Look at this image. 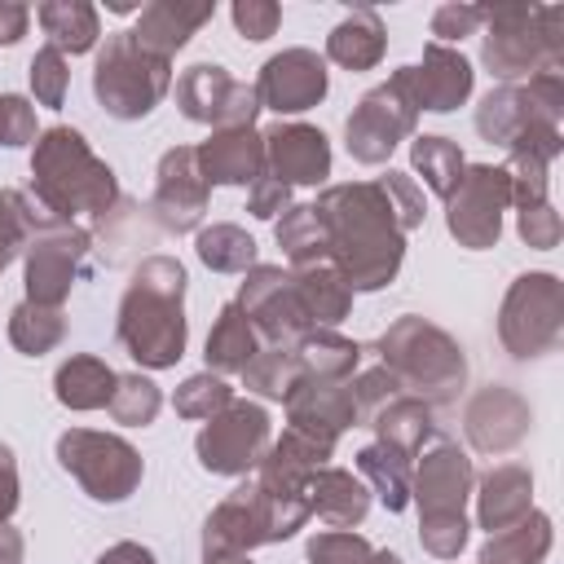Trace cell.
I'll use <instances>...</instances> for the list:
<instances>
[{
    "mask_svg": "<svg viewBox=\"0 0 564 564\" xmlns=\"http://www.w3.org/2000/svg\"><path fill=\"white\" fill-rule=\"evenodd\" d=\"M326 229V260L357 291H383L405 260V234L379 181L326 185L313 203Z\"/></svg>",
    "mask_w": 564,
    "mask_h": 564,
    "instance_id": "1",
    "label": "cell"
},
{
    "mask_svg": "<svg viewBox=\"0 0 564 564\" xmlns=\"http://www.w3.org/2000/svg\"><path fill=\"white\" fill-rule=\"evenodd\" d=\"M115 335L141 370H167L185 357V269L172 256H145L119 295Z\"/></svg>",
    "mask_w": 564,
    "mask_h": 564,
    "instance_id": "2",
    "label": "cell"
},
{
    "mask_svg": "<svg viewBox=\"0 0 564 564\" xmlns=\"http://www.w3.org/2000/svg\"><path fill=\"white\" fill-rule=\"evenodd\" d=\"M26 198L44 216L66 220V225H75V216L106 220L119 207V181H115V167L93 154L84 132L66 128V123H53L31 145V189H26Z\"/></svg>",
    "mask_w": 564,
    "mask_h": 564,
    "instance_id": "3",
    "label": "cell"
},
{
    "mask_svg": "<svg viewBox=\"0 0 564 564\" xmlns=\"http://www.w3.org/2000/svg\"><path fill=\"white\" fill-rule=\"evenodd\" d=\"M375 352H379V366L397 379V388L405 397L427 401L432 410L436 405H454L458 392L467 388V352H463V344L445 326H436V322H427L419 313L397 317L379 335Z\"/></svg>",
    "mask_w": 564,
    "mask_h": 564,
    "instance_id": "4",
    "label": "cell"
},
{
    "mask_svg": "<svg viewBox=\"0 0 564 564\" xmlns=\"http://www.w3.org/2000/svg\"><path fill=\"white\" fill-rule=\"evenodd\" d=\"M480 62L498 84H524L538 70L564 66L560 4H480Z\"/></svg>",
    "mask_w": 564,
    "mask_h": 564,
    "instance_id": "5",
    "label": "cell"
},
{
    "mask_svg": "<svg viewBox=\"0 0 564 564\" xmlns=\"http://www.w3.org/2000/svg\"><path fill=\"white\" fill-rule=\"evenodd\" d=\"M167 88H172L167 57L145 53L132 40V31L106 35V44L97 48V62H93V97L110 119H119V123L145 119L167 97Z\"/></svg>",
    "mask_w": 564,
    "mask_h": 564,
    "instance_id": "6",
    "label": "cell"
},
{
    "mask_svg": "<svg viewBox=\"0 0 564 564\" xmlns=\"http://www.w3.org/2000/svg\"><path fill=\"white\" fill-rule=\"evenodd\" d=\"M564 335V282L546 269L520 273L498 304V339L516 361L551 352Z\"/></svg>",
    "mask_w": 564,
    "mask_h": 564,
    "instance_id": "7",
    "label": "cell"
},
{
    "mask_svg": "<svg viewBox=\"0 0 564 564\" xmlns=\"http://www.w3.org/2000/svg\"><path fill=\"white\" fill-rule=\"evenodd\" d=\"M414 123H419V106L410 93V66H397L383 84L361 93V101L352 106V115L344 123V145L357 163L379 167L392 159V150L401 141L414 137Z\"/></svg>",
    "mask_w": 564,
    "mask_h": 564,
    "instance_id": "8",
    "label": "cell"
},
{
    "mask_svg": "<svg viewBox=\"0 0 564 564\" xmlns=\"http://www.w3.org/2000/svg\"><path fill=\"white\" fill-rule=\"evenodd\" d=\"M57 463L79 480V489L93 502H123L137 494L145 476V463L132 441L93 427H66L57 436Z\"/></svg>",
    "mask_w": 564,
    "mask_h": 564,
    "instance_id": "9",
    "label": "cell"
},
{
    "mask_svg": "<svg viewBox=\"0 0 564 564\" xmlns=\"http://www.w3.org/2000/svg\"><path fill=\"white\" fill-rule=\"evenodd\" d=\"M93 251V234L84 225H66L44 216L22 251V282L26 300L44 308H62L70 300V286L79 282V269Z\"/></svg>",
    "mask_w": 564,
    "mask_h": 564,
    "instance_id": "10",
    "label": "cell"
},
{
    "mask_svg": "<svg viewBox=\"0 0 564 564\" xmlns=\"http://www.w3.org/2000/svg\"><path fill=\"white\" fill-rule=\"evenodd\" d=\"M269 441H273L269 410L260 401L234 397L220 414H212L203 423V432L194 436V454H198V467L212 476H247V471H256Z\"/></svg>",
    "mask_w": 564,
    "mask_h": 564,
    "instance_id": "11",
    "label": "cell"
},
{
    "mask_svg": "<svg viewBox=\"0 0 564 564\" xmlns=\"http://www.w3.org/2000/svg\"><path fill=\"white\" fill-rule=\"evenodd\" d=\"M511 207V189H507V167L494 163H467L463 181L454 185V194L445 198V229L458 247L467 251H485L498 247L502 238V212Z\"/></svg>",
    "mask_w": 564,
    "mask_h": 564,
    "instance_id": "12",
    "label": "cell"
},
{
    "mask_svg": "<svg viewBox=\"0 0 564 564\" xmlns=\"http://www.w3.org/2000/svg\"><path fill=\"white\" fill-rule=\"evenodd\" d=\"M247 322L256 326L260 344H273V348H291L300 335L313 330L300 295H295V282H291V269L282 264H251L242 273V286H238V300H234Z\"/></svg>",
    "mask_w": 564,
    "mask_h": 564,
    "instance_id": "13",
    "label": "cell"
},
{
    "mask_svg": "<svg viewBox=\"0 0 564 564\" xmlns=\"http://www.w3.org/2000/svg\"><path fill=\"white\" fill-rule=\"evenodd\" d=\"M176 106L189 123H207V128H256V115H260L256 88L234 79L216 62H194L181 70Z\"/></svg>",
    "mask_w": 564,
    "mask_h": 564,
    "instance_id": "14",
    "label": "cell"
},
{
    "mask_svg": "<svg viewBox=\"0 0 564 564\" xmlns=\"http://www.w3.org/2000/svg\"><path fill=\"white\" fill-rule=\"evenodd\" d=\"M264 542H273V507L256 480L229 489L203 520V560L251 555Z\"/></svg>",
    "mask_w": 564,
    "mask_h": 564,
    "instance_id": "15",
    "label": "cell"
},
{
    "mask_svg": "<svg viewBox=\"0 0 564 564\" xmlns=\"http://www.w3.org/2000/svg\"><path fill=\"white\" fill-rule=\"evenodd\" d=\"M256 97H260V110H273L278 119L282 115H300V110H313L322 106V97L330 93V75H326V57H317L313 48H282L273 53L260 75H256Z\"/></svg>",
    "mask_w": 564,
    "mask_h": 564,
    "instance_id": "16",
    "label": "cell"
},
{
    "mask_svg": "<svg viewBox=\"0 0 564 564\" xmlns=\"http://www.w3.org/2000/svg\"><path fill=\"white\" fill-rule=\"evenodd\" d=\"M476 485L471 458L458 449V441L441 436L410 471V502L419 516H467V498Z\"/></svg>",
    "mask_w": 564,
    "mask_h": 564,
    "instance_id": "17",
    "label": "cell"
},
{
    "mask_svg": "<svg viewBox=\"0 0 564 564\" xmlns=\"http://www.w3.org/2000/svg\"><path fill=\"white\" fill-rule=\"evenodd\" d=\"M207 198H212V185L198 172L194 145L163 150L159 172H154V198H150V212H154L159 229L163 234H189V229H198L203 225V212H207Z\"/></svg>",
    "mask_w": 564,
    "mask_h": 564,
    "instance_id": "18",
    "label": "cell"
},
{
    "mask_svg": "<svg viewBox=\"0 0 564 564\" xmlns=\"http://www.w3.org/2000/svg\"><path fill=\"white\" fill-rule=\"evenodd\" d=\"M529 427H533V410L507 383L476 388L463 405V432L476 454H511L529 436Z\"/></svg>",
    "mask_w": 564,
    "mask_h": 564,
    "instance_id": "19",
    "label": "cell"
},
{
    "mask_svg": "<svg viewBox=\"0 0 564 564\" xmlns=\"http://www.w3.org/2000/svg\"><path fill=\"white\" fill-rule=\"evenodd\" d=\"M286 427L335 449V441L357 427V405L348 383H330V379H295V388L286 392Z\"/></svg>",
    "mask_w": 564,
    "mask_h": 564,
    "instance_id": "20",
    "label": "cell"
},
{
    "mask_svg": "<svg viewBox=\"0 0 564 564\" xmlns=\"http://www.w3.org/2000/svg\"><path fill=\"white\" fill-rule=\"evenodd\" d=\"M264 172L282 185H326L330 176V141L313 123H273L264 132Z\"/></svg>",
    "mask_w": 564,
    "mask_h": 564,
    "instance_id": "21",
    "label": "cell"
},
{
    "mask_svg": "<svg viewBox=\"0 0 564 564\" xmlns=\"http://www.w3.org/2000/svg\"><path fill=\"white\" fill-rule=\"evenodd\" d=\"M471 84H476L471 62L458 48H445V44H427L423 62L410 66V93H414L419 115L423 110H432V115L458 110L471 97Z\"/></svg>",
    "mask_w": 564,
    "mask_h": 564,
    "instance_id": "22",
    "label": "cell"
},
{
    "mask_svg": "<svg viewBox=\"0 0 564 564\" xmlns=\"http://www.w3.org/2000/svg\"><path fill=\"white\" fill-rule=\"evenodd\" d=\"M194 159L207 185H251L256 176H264V132L212 128V137L194 145Z\"/></svg>",
    "mask_w": 564,
    "mask_h": 564,
    "instance_id": "23",
    "label": "cell"
},
{
    "mask_svg": "<svg viewBox=\"0 0 564 564\" xmlns=\"http://www.w3.org/2000/svg\"><path fill=\"white\" fill-rule=\"evenodd\" d=\"M212 18H216V4H212V0H198V4H194V0H150V4H141V13H137L132 40H137L145 53L172 62V53L185 48Z\"/></svg>",
    "mask_w": 564,
    "mask_h": 564,
    "instance_id": "24",
    "label": "cell"
},
{
    "mask_svg": "<svg viewBox=\"0 0 564 564\" xmlns=\"http://www.w3.org/2000/svg\"><path fill=\"white\" fill-rule=\"evenodd\" d=\"M533 511V471L520 463H498L476 480V520L485 533H498Z\"/></svg>",
    "mask_w": 564,
    "mask_h": 564,
    "instance_id": "25",
    "label": "cell"
},
{
    "mask_svg": "<svg viewBox=\"0 0 564 564\" xmlns=\"http://www.w3.org/2000/svg\"><path fill=\"white\" fill-rule=\"evenodd\" d=\"M538 123H551V119L529 101V88L524 84H498L476 106V132L489 145H502V150H511V141L520 132L538 128ZM551 128H560V123H551Z\"/></svg>",
    "mask_w": 564,
    "mask_h": 564,
    "instance_id": "26",
    "label": "cell"
},
{
    "mask_svg": "<svg viewBox=\"0 0 564 564\" xmlns=\"http://www.w3.org/2000/svg\"><path fill=\"white\" fill-rule=\"evenodd\" d=\"M308 511L317 520H326L330 529H352L370 511V489L348 467H330L326 463V467H317L308 476Z\"/></svg>",
    "mask_w": 564,
    "mask_h": 564,
    "instance_id": "27",
    "label": "cell"
},
{
    "mask_svg": "<svg viewBox=\"0 0 564 564\" xmlns=\"http://www.w3.org/2000/svg\"><path fill=\"white\" fill-rule=\"evenodd\" d=\"M295 370L300 379H330V383H348L361 366V344L330 330V326H313L308 335H300L291 344Z\"/></svg>",
    "mask_w": 564,
    "mask_h": 564,
    "instance_id": "28",
    "label": "cell"
},
{
    "mask_svg": "<svg viewBox=\"0 0 564 564\" xmlns=\"http://www.w3.org/2000/svg\"><path fill=\"white\" fill-rule=\"evenodd\" d=\"M388 48V31H383V18L375 9H352L335 22V31L326 35V57L344 70H370L379 66Z\"/></svg>",
    "mask_w": 564,
    "mask_h": 564,
    "instance_id": "29",
    "label": "cell"
},
{
    "mask_svg": "<svg viewBox=\"0 0 564 564\" xmlns=\"http://www.w3.org/2000/svg\"><path fill=\"white\" fill-rule=\"evenodd\" d=\"M291 282H295V295H300V304H304L313 326H330L335 330L352 313V286L344 282V273L330 260L291 269Z\"/></svg>",
    "mask_w": 564,
    "mask_h": 564,
    "instance_id": "30",
    "label": "cell"
},
{
    "mask_svg": "<svg viewBox=\"0 0 564 564\" xmlns=\"http://www.w3.org/2000/svg\"><path fill=\"white\" fill-rule=\"evenodd\" d=\"M260 352V335H256V326L247 322V313L229 300V304H220V313H216V322H212V330H207V344H203V357H207V370L212 375H242L247 370V361Z\"/></svg>",
    "mask_w": 564,
    "mask_h": 564,
    "instance_id": "31",
    "label": "cell"
},
{
    "mask_svg": "<svg viewBox=\"0 0 564 564\" xmlns=\"http://www.w3.org/2000/svg\"><path fill=\"white\" fill-rule=\"evenodd\" d=\"M115 370L93 357V352H75L57 366L53 375V397L66 405V410H101L110 405V392H115Z\"/></svg>",
    "mask_w": 564,
    "mask_h": 564,
    "instance_id": "32",
    "label": "cell"
},
{
    "mask_svg": "<svg viewBox=\"0 0 564 564\" xmlns=\"http://www.w3.org/2000/svg\"><path fill=\"white\" fill-rule=\"evenodd\" d=\"M366 427H375V441H383V445H392V449L419 458L423 441L436 432V410H432L427 401L401 392V397H392L388 405H379Z\"/></svg>",
    "mask_w": 564,
    "mask_h": 564,
    "instance_id": "33",
    "label": "cell"
},
{
    "mask_svg": "<svg viewBox=\"0 0 564 564\" xmlns=\"http://www.w3.org/2000/svg\"><path fill=\"white\" fill-rule=\"evenodd\" d=\"M551 542H555L551 516L546 511H529L524 520H516V524H507V529L485 538L480 564H542Z\"/></svg>",
    "mask_w": 564,
    "mask_h": 564,
    "instance_id": "34",
    "label": "cell"
},
{
    "mask_svg": "<svg viewBox=\"0 0 564 564\" xmlns=\"http://www.w3.org/2000/svg\"><path fill=\"white\" fill-rule=\"evenodd\" d=\"M35 18L57 53H93L101 40V22L88 0H44Z\"/></svg>",
    "mask_w": 564,
    "mask_h": 564,
    "instance_id": "35",
    "label": "cell"
},
{
    "mask_svg": "<svg viewBox=\"0 0 564 564\" xmlns=\"http://www.w3.org/2000/svg\"><path fill=\"white\" fill-rule=\"evenodd\" d=\"M357 471L366 476L370 494L388 511H405L410 507V471H414L410 454H401V449H392L383 441H370V445L357 449Z\"/></svg>",
    "mask_w": 564,
    "mask_h": 564,
    "instance_id": "36",
    "label": "cell"
},
{
    "mask_svg": "<svg viewBox=\"0 0 564 564\" xmlns=\"http://www.w3.org/2000/svg\"><path fill=\"white\" fill-rule=\"evenodd\" d=\"M273 238H278L282 256L291 260V269H304V264L326 260V229H322L313 203H291L273 220Z\"/></svg>",
    "mask_w": 564,
    "mask_h": 564,
    "instance_id": "37",
    "label": "cell"
},
{
    "mask_svg": "<svg viewBox=\"0 0 564 564\" xmlns=\"http://www.w3.org/2000/svg\"><path fill=\"white\" fill-rule=\"evenodd\" d=\"M410 163H414V172L423 176V185L436 198H449L454 185L463 181V167H467L463 150L449 137H436V132H423V137L410 141Z\"/></svg>",
    "mask_w": 564,
    "mask_h": 564,
    "instance_id": "38",
    "label": "cell"
},
{
    "mask_svg": "<svg viewBox=\"0 0 564 564\" xmlns=\"http://www.w3.org/2000/svg\"><path fill=\"white\" fill-rule=\"evenodd\" d=\"M66 339V313L62 308H44V304H13L9 313V344L22 357H44Z\"/></svg>",
    "mask_w": 564,
    "mask_h": 564,
    "instance_id": "39",
    "label": "cell"
},
{
    "mask_svg": "<svg viewBox=\"0 0 564 564\" xmlns=\"http://www.w3.org/2000/svg\"><path fill=\"white\" fill-rule=\"evenodd\" d=\"M194 251L212 273H247L256 264V238L242 225H229V220H216V225L198 229Z\"/></svg>",
    "mask_w": 564,
    "mask_h": 564,
    "instance_id": "40",
    "label": "cell"
},
{
    "mask_svg": "<svg viewBox=\"0 0 564 564\" xmlns=\"http://www.w3.org/2000/svg\"><path fill=\"white\" fill-rule=\"evenodd\" d=\"M106 410H110V419L123 423V427H145V423L159 419L163 392H159L154 379H145L141 370H132V375H119V379H115V392H110V405H106Z\"/></svg>",
    "mask_w": 564,
    "mask_h": 564,
    "instance_id": "41",
    "label": "cell"
},
{
    "mask_svg": "<svg viewBox=\"0 0 564 564\" xmlns=\"http://www.w3.org/2000/svg\"><path fill=\"white\" fill-rule=\"evenodd\" d=\"M40 220H44V212L22 189H0V273L26 251Z\"/></svg>",
    "mask_w": 564,
    "mask_h": 564,
    "instance_id": "42",
    "label": "cell"
},
{
    "mask_svg": "<svg viewBox=\"0 0 564 564\" xmlns=\"http://www.w3.org/2000/svg\"><path fill=\"white\" fill-rule=\"evenodd\" d=\"M295 379H300V370H295L291 348H273V344H260V352L242 370L247 392H256L264 401H286V392L295 388Z\"/></svg>",
    "mask_w": 564,
    "mask_h": 564,
    "instance_id": "43",
    "label": "cell"
},
{
    "mask_svg": "<svg viewBox=\"0 0 564 564\" xmlns=\"http://www.w3.org/2000/svg\"><path fill=\"white\" fill-rule=\"evenodd\" d=\"M234 401V388L220 379V375H212V370H198V375H189L176 392H172V410L181 414V419H212V414H220L225 405Z\"/></svg>",
    "mask_w": 564,
    "mask_h": 564,
    "instance_id": "44",
    "label": "cell"
},
{
    "mask_svg": "<svg viewBox=\"0 0 564 564\" xmlns=\"http://www.w3.org/2000/svg\"><path fill=\"white\" fill-rule=\"evenodd\" d=\"M502 167H507V189H511V207L516 212L551 203L546 198V189H551V163L529 159V154H507Z\"/></svg>",
    "mask_w": 564,
    "mask_h": 564,
    "instance_id": "45",
    "label": "cell"
},
{
    "mask_svg": "<svg viewBox=\"0 0 564 564\" xmlns=\"http://www.w3.org/2000/svg\"><path fill=\"white\" fill-rule=\"evenodd\" d=\"M26 75H31V93H35V101H40V106L57 110V106L66 101V88H70V66H66V53H57L53 44L35 48V57H31Z\"/></svg>",
    "mask_w": 564,
    "mask_h": 564,
    "instance_id": "46",
    "label": "cell"
},
{
    "mask_svg": "<svg viewBox=\"0 0 564 564\" xmlns=\"http://www.w3.org/2000/svg\"><path fill=\"white\" fill-rule=\"evenodd\" d=\"M375 546L352 533V529H326V533H313L308 546H304V560L308 564H370Z\"/></svg>",
    "mask_w": 564,
    "mask_h": 564,
    "instance_id": "47",
    "label": "cell"
},
{
    "mask_svg": "<svg viewBox=\"0 0 564 564\" xmlns=\"http://www.w3.org/2000/svg\"><path fill=\"white\" fill-rule=\"evenodd\" d=\"M467 516H419V546L436 560H458L467 546Z\"/></svg>",
    "mask_w": 564,
    "mask_h": 564,
    "instance_id": "48",
    "label": "cell"
},
{
    "mask_svg": "<svg viewBox=\"0 0 564 564\" xmlns=\"http://www.w3.org/2000/svg\"><path fill=\"white\" fill-rule=\"evenodd\" d=\"M375 181L383 185V194H388V203H392V212H397L401 234L419 229V225H423V216H427L419 181H414V176H405V172H397V167H388V172H383V176H375Z\"/></svg>",
    "mask_w": 564,
    "mask_h": 564,
    "instance_id": "49",
    "label": "cell"
},
{
    "mask_svg": "<svg viewBox=\"0 0 564 564\" xmlns=\"http://www.w3.org/2000/svg\"><path fill=\"white\" fill-rule=\"evenodd\" d=\"M348 392H352V405H357V423H370L379 405H388L392 397H401L397 379L383 370V366H370V370H357L348 379Z\"/></svg>",
    "mask_w": 564,
    "mask_h": 564,
    "instance_id": "50",
    "label": "cell"
},
{
    "mask_svg": "<svg viewBox=\"0 0 564 564\" xmlns=\"http://www.w3.org/2000/svg\"><path fill=\"white\" fill-rule=\"evenodd\" d=\"M35 106L18 93H0V145H35Z\"/></svg>",
    "mask_w": 564,
    "mask_h": 564,
    "instance_id": "51",
    "label": "cell"
},
{
    "mask_svg": "<svg viewBox=\"0 0 564 564\" xmlns=\"http://www.w3.org/2000/svg\"><path fill=\"white\" fill-rule=\"evenodd\" d=\"M480 31V4H458V0H449V4H441L436 13H432V44H458V40H467V35H476Z\"/></svg>",
    "mask_w": 564,
    "mask_h": 564,
    "instance_id": "52",
    "label": "cell"
},
{
    "mask_svg": "<svg viewBox=\"0 0 564 564\" xmlns=\"http://www.w3.org/2000/svg\"><path fill=\"white\" fill-rule=\"evenodd\" d=\"M234 26H238V35L242 40H251V44H260V40H269L273 31H278V22H282V9L273 4V0H234Z\"/></svg>",
    "mask_w": 564,
    "mask_h": 564,
    "instance_id": "53",
    "label": "cell"
},
{
    "mask_svg": "<svg viewBox=\"0 0 564 564\" xmlns=\"http://www.w3.org/2000/svg\"><path fill=\"white\" fill-rule=\"evenodd\" d=\"M516 234H520L533 251H551V247H560V212H555L551 203L524 207V212H516Z\"/></svg>",
    "mask_w": 564,
    "mask_h": 564,
    "instance_id": "54",
    "label": "cell"
},
{
    "mask_svg": "<svg viewBox=\"0 0 564 564\" xmlns=\"http://www.w3.org/2000/svg\"><path fill=\"white\" fill-rule=\"evenodd\" d=\"M291 207V185H282L278 176H256L251 185H247V212L256 216V220H278L282 212Z\"/></svg>",
    "mask_w": 564,
    "mask_h": 564,
    "instance_id": "55",
    "label": "cell"
},
{
    "mask_svg": "<svg viewBox=\"0 0 564 564\" xmlns=\"http://www.w3.org/2000/svg\"><path fill=\"white\" fill-rule=\"evenodd\" d=\"M18 463H13V449L0 441V524L4 520H13V511H18Z\"/></svg>",
    "mask_w": 564,
    "mask_h": 564,
    "instance_id": "56",
    "label": "cell"
},
{
    "mask_svg": "<svg viewBox=\"0 0 564 564\" xmlns=\"http://www.w3.org/2000/svg\"><path fill=\"white\" fill-rule=\"evenodd\" d=\"M31 9L22 0H0V44H18L26 35Z\"/></svg>",
    "mask_w": 564,
    "mask_h": 564,
    "instance_id": "57",
    "label": "cell"
},
{
    "mask_svg": "<svg viewBox=\"0 0 564 564\" xmlns=\"http://www.w3.org/2000/svg\"><path fill=\"white\" fill-rule=\"evenodd\" d=\"M93 564H159V560H154V551L141 546V542H115V546H106Z\"/></svg>",
    "mask_w": 564,
    "mask_h": 564,
    "instance_id": "58",
    "label": "cell"
},
{
    "mask_svg": "<svg viewBox=\"0 0 564 564\" xmlns=\"http://www.w3.org/2000/svg\"><path fill=\"white\" fill-rule=\"evenodd\" d=\"M22 555H26V542H22V533L4 520V524H0V564H22Z\"/></svg>",
    "mask_w": 564,
    "mask_h": 564,
    "instance_id": "59",
    "label": "cell"
},
{
    "mask_svg": "<svg viewBox=\"0 0 564 564\" xmlns=\"http://www.w3.org/2000/svg\"><path fill=\"white\" fill-rule=\"evenodd\" d=\"M106 9L110 13H141V4H132V0H106Z\"/></svg>",
    "mask_w": 564,
    "mask_h": 564,
    "instance_id": "60",
    "label": "cell"
},
{
    "mask_svg": "<svg viewBox=\"0 0 564 564\" xmlns=\"http://www.w3.org/2000/svg\"><path fill=\"white\" fill-rule=\"evenodd\" d=\"M370 564H401V555H397V551H375Z\"/></svg>",
    "mask_w": 564,
    "mask_h": 564,
    "instance_id": "61",
    "label": "cell"
},
{
    "mask_svg": "<svg viewBox=\"0 0 564 564\" xmlns=\"http://www.w3.org/2000/svg\"><path fill=\"white\" fill-rule=\"evenodd\" d=\"M203 564H251V555H229V560H203Z\"/></svg>",
    "mask_w": 564,
    "mask_h": 564,
    "instance_id": "62",
    "label": "cell"
}]
</instances>
